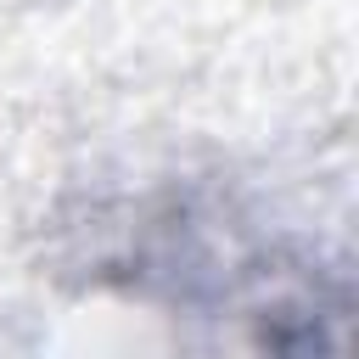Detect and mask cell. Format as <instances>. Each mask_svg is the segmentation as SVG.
I'll return each instance as SVG.
<instances>
[{"label": "cell", "mask_w": 359, "mask_h": 359, "mask_svg": "<svg viewBox=\"0 0 359 359\" xmlns=\"http://www.w3.org/2000/svg\"><path fill=\"white\" fill-rule=\"evenodd\" d=\"M112 219L95 224L112 241L95 247V275L123 280L129 297H168L180 309H230L269 314H342L320 303L314 258H297L286 241L264 247L247 236V219L230 196L202 185H157L135 202H112Z\"/></svg>", "instance_id": "obj_1"}]
</instances>
